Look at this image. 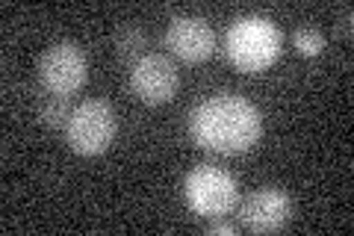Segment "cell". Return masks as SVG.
Listing matches in <instances>:
<instances>
[{"instance_id":"6da1fadb","label":"cell","mask_w":354,"mask_h":236,"mask_svg":"<svg viewBox=\"0 0 354 236\" xmlns=\"http://www.w3.org/2000/svg\"><path fill=\"white\" fill-rule=\"evenodd\" d=\"M263 118L248 98L213 95L189 112V133L204 151L242 154L260 139Z\"/></svg>"},{"instance_id":"7a4b0ae2","label":"cell","mask_w":354,"mask_h":236,"mask_svg":"<svg viewBox=\"0 0 354 236\" xmlns=\"http://www.w3.org/2000/svg\"><path fill=\"white\" fill-rule=\"evenodd\" d=\"M281 30L274 21L263 18V15H239L234 24L227 27L225 36V48L230 62L236 65L239 71H263L278 60L281 53Z\"/></svg>"},{"instance_id":"3957f363","label":"cell","mask_w":354,"mask_h":236,"mask_svg":"<svg viewBox=\"0 0 354 236\" xmlns=\"http://www.w3.org/2000/svg\"><path fill=\"white\" fill-rule=\"evenodd\" d=\"M183 195H186V204H189L195 212L213 219V216L230 212V207H234L236 198H239V186L234 181V174L225 172V168L201 163L186 174Z\"/></svg>"},{"instance_id":"277c9868","label":"cell","mask_w":354,"mask_h":236,"mask_svg":"<svg viewBox=\"0 0 354 236\" xmlns=\"http://www.w3.org/2000/svg\"><path fill=\"white\" fill-rule=\"evenodd\" d=\"M115 109L101 98L83 100L80 107H74L68 125H65V136L77 154H101L115 136Z\"/></svg>"},{"instance_id":"5b68a950","label":"cell","mask_w":354,"mask_h":236,"mask_svg":"<svg viewBox=\"0 0 354 236\" xmlns=\"http://www.w3.org/2000/svg\"><path fill=\"white\" fill-rule=\"evenodd\" d=\"M88 77V60L77 42H57L39 56V83L50 95H74Z\"/></svg>"},{"instance_id":"8992f818","label":"cell","mask_w":354,"mask_h":236,"mask_svg":"<svg viewBox=\"0 0 354 236\" xmlns=\"http://www.w3.org/2000/svg\"><path fill=\"white\" fill-rule=\"evenodd\" d=\"M177 86H180L177 65L162 53H145L130 65V89L145 104H165V100H171Z\"/></svg>"},{"instance_id":"52a82bcc","label":"cell","mask_w":354,"mask_h":236,"mask_svg":"<svg viewBox=\"0 0 354 236\" xmlns=\"http://www.w3.org/2000/svg\"><path fill=\"white\" fill-rule=\"evenodd\" d=\"M292 216V198L278 186H260L239 204V221L254 233L281 230Z\"/></svg>"},{"instance_id":"ba28073f","label":"cell","mask_w":354,"mask_h":236,"mask_svg":"<svg viewBox=\"0 0 354 236\" xmlns=\"http://www.w3.org/2000/svg\"><path fill=\"white\" fill-rule=\"evenodd\" d=\"M165 44L183 62H201L216 48V33L201 15H177L165 30Z\"/></svg>"},{"instance_id":"9c48e42d","label":"cell","mask_w":354,"mask_h":236,"mask_svg":"<svg viewBox=\"0 0 354 236\" xmlns=\"http://www.w3.org/2000/svg\"><path fill=\"white\" fill-rule=\"evenodd\" d=\"M148 48V33L142 24H121L115 33V53L121 60H139L145 56L142 51Z\"/></svg>"},{"instance_id":"30bf717a","label":"cell","mask_w":354,"mask_h":236,"mask_svg":"<svg viewBox=\"0 0 354 236\" xmlns=\"http://www.w3.org/2000/svg\"><path fill=\"white\" fill-rule=\"evenodd\" d=\"M71 112H74V107H68V98L65 95H48L39 100V118L48 127H65Z\"/></svg>"},{"instance_id":"8fae6325","label":"cell","mask_w":354,"mask_h":236,"mask_svg":"<svg viewBox=\"0 0 354 236\" xmlns=\"http://www.w3.org/2000/svg\"><path fill=\"white\" fill-rule=\"evenodd\" d=\"M295 48L304 56H316L325 51V36L313 27H301V30H295Z\"/></svg>"},{"instance_id":"7c38bea8","label":"cell","mask_w":354,"mask_h":236,"mask_svg":"<svg viewBox=\"0 0 354 236\" xmlns=\"http://www.w3.org/2000/svg\"><path fill=\"white\" fill-rule=\"evenodd\" d=\"M207 233H236V224L227 221L225 216H213L207 224Z\"/></svg>"},{"instance_id":"4fadbf2b","label":"cell","mask_w":354,"mask_h":236,"mask_svg":"<svg viewBox=\"0 0 354 236\" xmlns=\"http://www.w3.org/2000/svg\"><path fill=\"white\" fill-rule=\"evenodd\" d=\"M337 33H339V36H351V6H348V3L339 9V18H337Z\"/></svg>"}]
</instances>
